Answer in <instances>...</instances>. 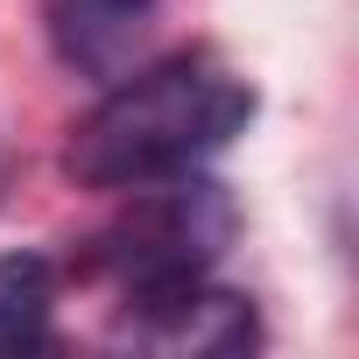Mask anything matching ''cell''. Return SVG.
I'll list each match as a JSON object with an SVG mask.
<instances>
[{
	"instance_id": "obj_1",
	"label": "cell",
	"mask_w": 359,
	"mask_h": 359,
	"mask_svg": "<svg viewBox=\"0 0 359 359\" xmlns=\"http://www.w3.org/2000/svg\"><path fill=\"white\" fill-rule=\"evenodd\" d=\"M254 85L226 71L219 57H162L134 78H120L71 134L64 169L85 191H148L169 176H191L205 155L247 134L254 120Z\"/></svg>"
},
{
	"instance_id": "obj_2",
	"label": "cell",
	"mask_w": 359,
	"mask_h": 359,
	"mask_svg": "<svg viewBox=\"0 0 359 359\" xmlns=\"http://www.w3.org/2000/svg\"><path fill=\"white\" fill-rule=\"evenodd\" d=\"M134 219L120 233L99 240V268L120 282L127 296V317H134V338L169 317L176 303H184L198 282H212V261L219 247L233 240V205L219 184H205V176H169V184H148L134 191Z\"/></svg>"
},
{
	"instance_id": "obj_3",
	"label": "cell",
	"mask_w": 359,
	"mask_h": 359,
	"mask_svg": "<svg viewBox=\"0 0 359 359\" xmlns=\"http://www.w3.org/2000/svg\"><path fill=\"white\" fill-rule=\"evenodd\" d=\"M57 261L22 247V254H0V359L8 352H50L57 345Z\"/></svg>"
},
{
	"instance_id": "obj_4",
	"label": "cell",
	"mask_w": 359,
	"mask_h": 359,
	"mask_svg": "<svg viewBox=\"0 0 359 359\" xmlns=\"http://www.w3.org/2000/svg\"><path fill=\"white\" fill-rule=\"evenodd\" d=\"M148 8H155V0H50L57 36H64L71 64H85V71H106V57L141 29Z\"/></svg>"
}]
</instances>
